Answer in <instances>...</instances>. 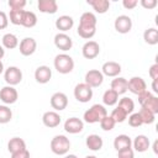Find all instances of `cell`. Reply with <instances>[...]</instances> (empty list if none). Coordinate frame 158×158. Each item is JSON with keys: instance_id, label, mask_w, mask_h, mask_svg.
I'll use <instances>...</instances> for the list:
<instances>
[{"instance_id": "1", "label": "cell", "mask_w": 158, "mask_h": 158, "mask_svg": "<svg viewBox=\"0 0 158 158\" xmlns=\"http://www.w3.org/2000/svg\"><path fill=\"white\" fill-rule=\"evenodd\" d=\"M54 69L60 74H68L74 69V60L67 53H59L54 57L53 60Z\"/></svg>"}, {"instance_id": "2", "label": "cell", "mask_w": 158, "mask_h": 158, "mask_svg": "<svg viewBox=\"0 0 158 158\" xmlns=\"http://www.w3.org/2000/svg\"><path fill=\"white\" fill-rule=\"evenodd\" d=\"M51 151L57 156H64L70 149V141L64 135H57L51 139Z\"/></svg>"}, {"instance_id": "3", "label": "cell", "mask_w": 158, "mask_h": 158, "mask_svg": "<svg viewBox=\"0 0 158 158\" xmlns=\"http://www.w3.org/2000/svg\"><path fill=\"white\" fill-rule=\"evenodd\" d=\"M106 115H107V111L104 105L94 104L91 107H89L84 112L83 118L86 123H96V122H100Z\"/></svg>"}, {"instance_id": "4", "label": "cell", "mask_w": 158, "mask_h": 158, "mask_svg": "<svg viewBox=\"0 0 158 158\" xmlns=\"http://www.w3.org/2000/svg\"><path fill=\"white\" fill-rule=\"evenodd\" d=\"M74 98L79 102H89L93 98V88L85 83H79L74 88Z\"/></svg>"}, {"instance_id": "5", "label": "cell", "mask_w": 158, "mask_h": 158, "mask_svg": "<svg viewBox=\"0 0 158 158\" xmlns=\"http://www.w3.org/2000/svg\"><path fill=\"white\" fill-rule=\"evenodd\" d=\"M4 79H5L7 85L15 86V85L21 83V80H22V72H21V69L19 67L11 65V67H9L7 69L4 70Z\"/></svg>"}, {"instance_id": "6", "label": "cell", "mask_w": 158, "mask_h": 158, "mask_svg": "<svg viewBox=\"0 0 158 158\" xmlns=\"http://www.w3.org/2000/svg\"><path fill=\"white\" fill-rule=\"evenodd\" d=\"M17 99H19V93L14 86L6 85L0 89V100L5 105H12L17 101Z\"/></svg>"}, {"instance_id": "7", "label": "cell", "mask_w": 158, "mask_h": 158, "mask_svg": "<svg viewBox=\"0 0 158 158\" xmlns=\"http://www.w3.org/2000/svg\"><path fill=\"white\" fill-rule=\"evenodd\" d=\"M36 48H37V42H36V40L33 37H25L19 43L20 53L22 56H25V57L32 56L36 52Z\"/></svg>"}, {"instance_id": "8", "label": "cell", "mask_w": 158, "mask_h": 158, "mask_svg": "<svg viewBox=\"0 0 158 158\" xmlns=\"http://www.w3.org/2000/svg\"><path fill=\"white\" fill-rule=\"evenodd\" d=\"M114 27L118 33H122V35L128 33L132 28V20L127 15H120L115 19Z\"/></svg>"}, {"instance_id": "9", "label": "cell", "mask_w": 158, "mask_h": 158, "mask_svg": "<svg viewBox=\"0 0 158 158\" xmlns=\"http://www.w3.org/2000/svg\"><path fill=\"white\" fill-rule=\"evenodd\" d=\"M84 83L88 84L90 88H98L104 81V75L99 69H90L86 72Z\"/></svg>"}, {"instance_id": "10", "label": "cell", "mask_w": 158, "mask_h": 158, "mask_svg": "<svg viewBox=\"0 0 158 158\" xmlns=\"http://www.w3.org/2000/svg\"><path fill=\"white\" fill-rule=\"evenodd\" d=\"M49 102L54 111H63L68 106V96L62 91H57L51 96Z\"/></svg>"}, {"instance_id": "11", "label": "cell", "mask_w": 158, "mask_h": 158, "mask_svg": "<svg viewBox=\"0 0 158 158\" xmlns=\"http://www.w3.org/2000/svg\"><path fill=\"white\" fill-rule=\"evenodd\" d=\"M81 53H83V57L86 58V59H94L99 56L100 53V46L96 41H86L81 48Z\"/></svg>"}, {"instance_id": "12", "label": "cell", "mask_w": 158, "mask_h": 158, "mask_svg": "<svg viewBox=\"0 0 158 158\" xmlns=\"http://www.w3.org/2000/svg\"><path fill=\"white\" fill-rule=\"evenodd\" d=\"M127 90H130L132 94L138 95L147 90V84L143 78L141 77H132L130 80H127Z\"/></svg>"}, {"instance_id": "13", "label": "cell", "mask_w": 158, "mask_h": 158, "mask_svg": "<svg viewBox=\"0 0 158 158\" xmlns=\"http://www.w3.org/2000/svg\"><path fill=\"white\" fill-rule=\"evenodd\" d=\"M54 46L63 51V52H67L69 49H72L73 47V40L70 38V36H68L67 33H63V32H58L56 36H54Z\"/></svg>"}, {"instance_id": "14", "label": "cell", "mask_w": 158, "mask_h": 158, "mask_svg": "<svg viewBox=\"0 0 158 158\" xmlns=\"http://www.w3.org/2000/svg\"><path fill=\"white\" fill-rule=\"evenodd\" d=\"M64 130L68 133L77 135L84 130V121L78 117H69L64 122Z\"/></svg>"}, {"instance_id": "15", "label": "cell", "mask_w": 158, "mask_h": 158, "mask_svg": "<svg viewBox=\"0 0 158 158\" xmlns=\"http://www.w3.org/2000/svg\"><path fill=\"white\" fill-rule=\"evenodd\" d=\"M62 121V117L57 112V111H46L43 115H42V122L46 127H49V128H54L57 126H59Z\"/></svg>"}, {"instance_id": "16", "label": "cell", "mask_w": 158, "mask_h": 158, "mask_svg": "<svg viewBox=\"0 0 158 158\" xmlns=\"http://www.w3.org/2000/svg\"><path fill=\"white\" fill-rule=\"evenodd\" d=\"M121 65L117 63V62H114V60H109V62H105L101 67V73L102 75H106V77H111V78H116L118 77V74L121 73Z\"/></svg>"}, {"instance_id": "17", "label": "cell", "mask_w": 158, "mask_h": 158, "mask_svg": "<svg viewBox=\"0 0 158 158\" xmlns=\"http://www.w3.org/2000/svg\"><path fill=\"white\" fill-rule=\"evenodd\" d=\"M52 78V69L48 65H40L35 70V79L40 84H47Z\"/></svg>"}, {"instance_id": "18", "label": "cell", "mask_w": 158, "mask_h": 158, "mask_svg": "<svg viewBox=\"0 0 158 158\" xmlns=\"http://www.w3.org/2000/svg\"><path fill=\"white\" fill-rule=\"evenodd\" d=\"M56 27L57 30H59V32L65 33L67 31H69L73 26H74V20L72 16L69 15H62L56 20Z\"/></svg>"}, {"instance_id": "19", "label": "cell", "mask_w": 158, "mask_h": 158, "mask_svg": "<svg viewBox=\"0 0 158 158\" xmlns=\"http://www.w3.org/2000/svg\"><path fill=\"white\" fill-rule=\"evenodd\" d=\"M132 146H133V149L136 152H139V153H143L146 151H148L149 146H151V142H149V138L144 135H138L135 137V139L132 141Z\"/></svg>"}, {"instance_id": "20", "label": "cell", "mask_w": 158, "mask_h": 158, "mask_svg": "<svg viewBox=\"0 0 158 158\" xmlns=\"http://www.w3.org/2000/svg\"><path fill=\"white\" fill-rule=\"evenodd\" d=\"M85 144H86L88 149L94 151V152H98V151H100V149L102 148L104 141H102V138H101L99 135L93 133V135H89V136L85 138Z\"/></svg>"}, {"instance_id": "21", "label": "cell", "mask_w": 158, "mask_h": 158, "mask_svg": "<svg viewBox=\"0 0 158 158\" xmlns=\"http://www.w3.org/2000/svg\"><path fill=\"white\" fill-rule=\"evenodd\" d=\"M37 7L43 14H56L58 10V4L56 0H38Z\"/></svg>"}, {"instance_id": "22", "label": "cell", "mask_w": 158, "mask_h": 158, "mask_svg": "<svg viewBox=\"0 0 158 158\" xmlns=\"http://www.w3.org/2000/svg\"><path fill=\"white\" fill-rule=\"evenodd\" d=\"M132 147V139L127 135H118L114 139V148L116 151H121L125 148H131Z\"/></svg>"}, {"instance_id": "23", "label": "cell", "mask_w": 158, "mask_h": 158, "mask_svg": "<svg viewBox=\"0 0 158 158\" xmlns=\"http://www.w3.org/2000/svg\"><path fill=\"white\" fill-rule=\"evenodd\" d=\"M114 91H116L118 95L125 94L127 91V79L123 77H116L111 81V88Z\"/></svg>"}, {"instance_id": "24", "label": "cell", "mask_w": 158, "mask_h": 158, "mask_svg": "<svg viewBox=\"0 0 158 158\" xmlns=\"http://www.w3.org/2000/svg\"><path fill=\"white\" fill-rule=\"evenodd\" d=\"M26 149V142L20 138V137H12L10 138V141L7 142V151L10 153H15L19 151Z\"/></svg>"}, {"instance_id": "25", "label": "cell", "mask_w": 158, "mask_h": 158, "mask_svg": "<svg viewBox=\"0 0 158 158\" xmlns=\"http://www.w3.org/2000/svg\"><path fill=\"white\" fill-rule=\"evenodd\" d=\"M98 14H105L110 7L109 0H88L86 1Z\"/></svg>"}, {"instance_id": "26", "label": "cell", "mask_w": 158, "mask_h": 158, "mask_svg": "<svg viewBox=\"0 0 158 158\" xmlns=\"http://www.w3.org/2000/svg\"><path fill=\"white\" fill-rule=\"evenodd\" d=\"M96 16L95 14L90 12V11H86V12H83L80 19H79V25L80 26H86V27H96Z\"/></svg>"}, {"instance_id": "27", "label": "cell", "mask_w": 158, "mask_h": 158, "mask_svg": "<svg viewBox=\"0 0 158 158\" xmlns=\"http://www.w3.org/2000/svg\"><path fill=\"white\" fill-rule=\"evenodd\" d=\"M1 42H2V47L6 49H14L19 47V38L14 33H5L1 38Z\"/></svg>"}, {"instance_id": "28", "label": "cell", "mask_w": 158, "mask_h": 158, "mask_svg": "<svg viewBox=\"0 0 158 158\" xmlns=\"http://www.w3.org/2000/svg\"><path fill=\"white\" fill-rule=\"evenodd\" d=\"M143 40L146 43L154 46L158 43V30L154 27H149L143 32Z\"/></svg>"}, {"instance_id": "29", "label": "cell", "mask_w": 158, "mask_h": 158, "mask_svg": "<svg viewBox=\"0 0 158 158\" xmlns=\"http://www.w3.org/2000/svg\"><path fill=\"white\" fill-rule=\"evenodd\" d=\"M118 101V94L112 89H107L102 95V102L106 106H114Z\"/></svg>"}, {"instance_id": "30", "label": "cell", "mask_w": 158, "mask_h": 158, "mask_svg": "<svg viewBox=\"0 0 158 158\" xmlns=\"http://www.w3.org/2000/svg\"><path fill=\"white\" fill-rule=\"evenodd\" d=\"M37 25V16L35 12L32 11H25V15H23V20H22V25L23 27H27V28H32Z\"/></svg>"}, {"instance_id": "31", "label": "cell", "mask_w": 158, "mask_h": 158, "mask_svg": "<svg viewBox=\"0 0 158 158\" xmlns=\"http://www.w3.org/2000/svg\"><path fill=\"white\" fill-rule=\"evenodd\" d=\"M117 102H118L117 106H120L127 115H131V114L133 112V110H135V102H133V100H132L131 98L125 96V98L120 99Z\"/></svg>"}, {"instance_id": "32", "label": "cell", "mask_w": 158, "mask_h": 158, "mask_svg": "<svg viewBox=\"0 0 158 158\" xmlns=\"http://www.w3.org/2000/svg\"><path fill=\"white\" fill-rule=\"evenodd\" d=\"M78 35L84 38V40H90L91 37L95 36L96 33V27H86V26H78V30H77Z\"/></svg>"}, {"instance_id": "33", "label": "cell", "mask_w": 158, "mask_h": 158, "mask_svg": "<svg viewBox=\"0 0 158 158\" xmlns=\"http://www.w3.org/2000/svg\"><path fill=\"white\" fill-rule=\"evenodd\" d=\"M25 11L26 10H10V14H9L10 22L14 25H22Z\"/></svg>"}, {"instance_id": "34", "label": "cell", "mask_w": 158, "mask_h": 158, "mask_svg": "<svg viewBox=\"0 0 158 158\" xmlns=\"http://www.w3.org/2000/svg\"><path fill=\"white\" fill-rule=\"evenodd\" d=\"M12 118V111L7 105H0V123H7Z\"/></svg>"}, {"instance_id": "35", "label": "cell", "mask_w": 158, "mask_h": 158, "mask_svg": "<svg viewBox=\"0 0 158 158\" xmlns=\"http://www.w3.org/2000/svg\"><path fill=\"white\" fill-rule=\"evenodd\" d=\"M138 114H139V116L142 118V122L146 123V125H151L156 120V115L153 112H151L149 110L144 109V107H141V110L138 111Z\"/></svg>"}, {"instance_id": "36", "label": "cell", "mask_w": 158, "mask_h": 158, "mask_svg": "<svg viewBox=\"0 0 158 158\" xmlns=\"http://www.w3.org/2000/svg\"><path fill=\"white\" fill-rule=\"evenodd\" d=\"M110 116L114 118V121H115L116 123H121V122H123V121L127 118L128 115H127L120 106H116V107L112 110V112H111Z\"/></svg>"}, {"instance_id": "37", "label": "cell", "mask_w": 158, "mask_h": 158, "mask_svg": "<svg viewBox=\"0 0 158 158\" xmlns=\"http://www.w3.org/2000/svg\"><path fill=\"white\" fill-rule=\"evenodd\" d=\"M141 107H144V109L149 110L151 112H153L154 115H157V114H158V98L153 95V96L149 98Z\"/></svg>"}, {"instance_id": "38", "label": "cell", "mask_w": 158, "mask_h": 158, "mask_svg": "<svg viewBox=\"0 0 158 158\" xmlns=\"http://www.w3.org/2000/svg\"><path fill=\"white\" fill-rule=\"evenodd\" d=\"M99 123H100V127L104 131H111L115 127V125H116V122L114 121V118L111 116H109V115H106Z\"/></svg>"}, {"instance_id": "39", "label": "cell", "mask_w": 158, "mask_h": 158, "mask_svg": "<svg viewBox=\"0 0 158 158\" xmlns=\"http://www.w3.org/2000/svg\"><path fill=\"white\" fill-rule=\"evenodd\" d=\"M128 125H130L131 127H139V126L143 125L142 118H141V116H139L138 112H132V114L128 116Z\"/></svg>"}, {"instance_id": "40", "label": "cell", "mask_w": 158, "mask_h": 158, "mask_svg": "<svg viewBox=\"0 0 158 158\" xmlns=\"http://www.w3.org/2000/svg\"><path fill=\"white\" fill-rule=\"evenodd\" d=\"M26 0H9L7 5L11 10H23V7L26 6Z\"/></svg>"}, {"instance_id": "41", "label": "cell", "mask_w": 158, "mask_h": 158, "mask_svg": "<svg viewBox=\"0 0 158 158\" xmlns=\"http://www.w3.org/2000/svg\"><path fill=\"white\" fill-rule=\"evenodd\" d=\"M117 158H135V152H133L132 147L117 151Z\"/></svg>"}, {"instance_id": "42", "label": "cell", "mask_w": 158, "mask_h": 158, "mask_svg": "<svg viewBox=\"0 0 158 158\" xmlns=\"http://www.w3.org/2000/svg\"><path fill=\"white\" fill-rule=\"evenodd\" d=\"M137 96H138V102H139V105L142 106V105H143V104H144L149 98H152V96H153V94H152L149 90H144L143 93L138 94Z\"/></svg>"}, {"instance_id": "43", "label": "cell", "mask_w": 158, "mask_h": 158, "mask_svg": "<svg viewBox=\"0 0 158 158\" xmlns=\"http://www.w3.org/2000/svg\"><path fill=\"white\" fill-rule=\"evenodd\" d=\"M148 75L151 77L152 80H157L158 79V63H154L149 67L148 69Z\"/></svg>"}, {"instance_id": "44", "label": "cell", "mask_w": 158, "mask_h": 158, "mask_svg": "<svg viewBox=\"0 0 158 158\" xmlns=\"http://www.w3.org/2000/svg\"><path fill=\"white\" fill-rule=\"evenodd\" d=\"M139 4H141L144 9H147V10H152V9H154V7L158 5L157 0H141Z\"/></svg>"}, {"instance_id": "45", "label": "cell", "mask_w": 158, "mask_h": 158, "mask_svg": "<svg viewBox=\"0 0 158 158\" xmlns=\"http://www.w3.org/2000/svg\"><path fill=\"white\" fill-rule=\"evenodd\" d=\"M9 25V17L4 11H0V30L6 28Z\"/></svg>"}, {"instance_id": "46", "label": "cell", "mask_w": 158, "mask_h": 158, "mask_svg": "<svg viewBox=\"0 0 158 158\" xmlns=\"http://www.w3.org/2000/svg\"><path fill=\"white\" fill-rule=\"evenodd\" d=\"M11 158H30V152L27 151V148L15 152V153H11Z\"/></svg>"}, {"instance_id": "47", "label": "cell", "mask_w": 158, "mask_h": 158, "mask_svg": "<svg viewBox=\"0 0 158 158\" xmlns=\"http://www.w3.org/2000/svg\"><path fill=\"white\" fill-rule=\"evenodd\" d=\"M137 5H138V1H137V0H123V1H122V6H123L125 9H127V10H132V9H135Z\"/></svg>"}, {"instance_id": "48", "label": "cell", "mask_w": 158, "mask_h": 158, "mask_svg": "<svg viewBox=\"0 0 158 158\" xmlns=\"http://www.w3.org/2000/svg\"><path fill=\"white\" fill-rule=\"evenodd\" d=\"M152 89H153V91L157 94L158 93V89H157V80H153V83H152Z\"/></svg>"}, {"instance_id": "49", "label": "cell", "mask_w": 158, "mask_h": 158, "mask_svg": "<svg viewBox=\"0 0 158 158\" xmlns=\"http://www.w3.org/2000/svg\"><path fill=\"white\" fill-rule=\"evenodd\" d=\"M4 56H5V49L2 46H0V60L4 58Z\"/></svg>"}, {"instance_id": "50", "label": "cell", "mask_w": 158, "mask_h": 158, "mask_svg": "<svg viewBox=\"0 0 158 158\" xmlns=\"http://www.w3.org/2000/svg\"><path fill=\"white\" fill-rule=\"evenodd\" d=\"M4 70H5V68H4V63L0 60V74L4 73Z\"/></svg>"}, {"instance_id": "51", "label": "cell", "mask_w": 158, "mask_h": 158, "mask_svg": "<svg viewBox=\"0 0 158 158\" xmlns=\"http://www.w3.org/2000/svg\"><path fill=\"white\" fill-rule=\"evenodd\" d=\"M64 158H78V157H77L75 154H67Z\"/></svg>"}, {"instance_id": "52", "label": "cell", "mask_w": 158, "mask_h": 158, "mask_svg": "<svg viewBox=\"0 0 158 158\" xmlns=\"http://www.w3.org/2000/svg\"><path fill=\"white\" fill-rule=\"evenodd\" d=\"M157 143H158V142L156 141L154 144H153V151H154V153H157Z\"/></svg>"}, {"instance_id": "53", "label": "cell", "mask_w": 158, "mask_h": 158, "mask_svg": "<svg viewBox=\"0 0 158 158\" xmlns=\"http://www.w3.org/2000/svg\"><path fill=\"white\" fill-rule=\"evenodd\" d=\"M85 158H98V157H95V156H86Z\"/></svg>"}]
</instances>
